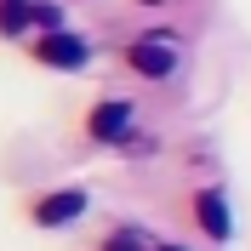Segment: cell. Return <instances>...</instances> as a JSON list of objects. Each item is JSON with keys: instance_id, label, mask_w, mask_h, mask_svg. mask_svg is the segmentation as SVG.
<instances>
[{"instance_id": "obj_3", "label": "cell", "mask_w": 251, "mask_h": 251, "mask_svg": "<svg viewBox=\"0 0 251 251\" xmlns=\"http://www.w3.org/2000/svg\"><path fill=\"white\" fill-rule=\"evenodd\" d=\"M194 223H200L205 228V240H228L234 234V223H228V194H223V188H200V194H194Z\"/></svg>"}, {"instance_id": "obj_1", "label": "cell", "mask_w": 251, "mask_h": 251, "mask_svg": "<svg viewBox=\"0 0 251 251\" xmlns=\"http://www.w3.org/2000/svg\"><path fill=\"white\" fill-rule=\"evenodd\" d=\"M126 63H131L143 80H166L177 69V40H172V34H143V40H131Z\"/></svg>"}, {"instance_id": "obj_5", "label": "cell", "mask_w": 251, "mask_h": 251, "mask_svg": "<svg viewBox=\"0 0 251 251\" xmlns=\"http://www.w3.org/2000/svg\"><path fill=\"white\" fill-rule=\"evenodd\" d=\"M126 126H131V103H126V97H114V103H97V109H92L86 131H92L97 143H120Z\"/></svg>"}, {"instance_id": "obj_4", "label": "cell", "mask_w": 251, "mask_h": 251, "mask_svg": "<svg viewBox=\"0 0 251 251\" xmlns=\"http://www.w3.org/2000/svg\"><path fill=\"white\" fill-rule=\"evenodd\" d=\"M86 211V188H57V194H40L34 200V223L40 228H63Z\"/></svg>"}, {"instance_id": "obj_6", "label": "cell", "mask_w": 251, "mask_h": 251, "mask_svg": "<svg viewBox=\"0 0 251 251\" xmlns=\"http://www.w3.org/2000/svg\"><path fill=\"white\" fill-rule=\"evenodd\" d=\"M29 23H40L34 0H0V34H23Z\"/></svg>"}, {"instance_id": "obj_2", "label": "cell", "mask_w": 251, "mask_h": 251, "mask_svg": "<svg viewBox=\"0 0 251 251\" xmlns=\"http://www.w3.org/2000/svg\"><path fill=\"white\" fill-rule=\"evenodd\" d=\"M34 57H40V63H51V69H86L92 46H86L80 34H69V29H46L40 40H34Z\"/></svg>"}]
</instances>
